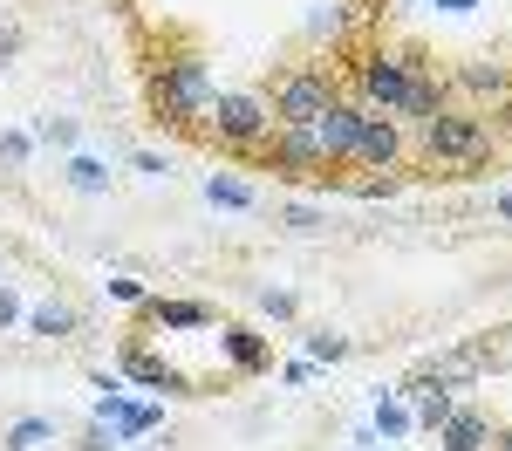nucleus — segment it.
<instances>
[{
  "label": "nucleus",
  "instance_id": "b1692460",
  "mask_svg": "<svg viewBox=\"0 0 512 451\" xmlns=\"http://www.w3.org/2000/svg\"><path fill=\"white\" fill-rule=\"evenodd\" d=\"M28 158H35V137H28V130H0V164L21 171Z\"/></svg>",
  "mask_w": 512,
  "mask_h": 451
},
{
  "label": "nucleus",
  "instance_id": "412c9836",
  "mask_svg": "<svg viewBox=\"0 0 512 451\" xmlns=\"http://www.w3.org/2000/svg\"><path fill=\"white\" fill-rule=\"evenodd\" d=\"M301 342H308V363H342V356H349V335H335V328H308V335H301Z\"/></svg>",
  "mask_w": 512,
  "mask_h": 451
},
{
  "label": "nucleus",
  "instance_id": "a878e982",
  "mask_svg": "<svg viewBox=\"0 0 512 451\" xmlns=\"http://www.w3.org/2000/svg\"><path fill=\"white\" fill-rule=\"evenodd\" d=\"M342 35V7H335V0H321L315 14H308V41H335Z\"/></svg>",
  "mask_w": 512,
  "mask_h": 451
},
{
  "label": "nucleus",
  "instance_id": "20e7f679",
  "mask_svg": "<svg viewBox=\"0 0 512 451\" xmlns=\"http://www.w3.org/2000/svg\"><path fill=\"white\" fill-rule=\"evenodd\" d=\"M417 151L431 164H478L492 151V130L478 110H437V117L417 123Z\"/></svg>",
  "mask_w": 512,
  "mask_h": 451
},
{
  "label": "nucleus",
  "instance_id": "f3484780",
  "mask_svg": "<svg viewBox=\"0 0 512 451\" xmlns=\"http://www.w3.org/2000/svg\"><path fill=\"white\" fill-rule=\"evenodd\" d=\"M110 431H117V451L137 445V438H158V431H164V404H130Z\"/></svg>",
  "mask_w": 512,
  "mask_h": 451
},
{
  "label": "nucleus",
  "instance_id": "6ab92c4d",
  "mask_svg": "<svg viewBox=\"0 0 512 451\" xmlns=\"http://www.w3.org/2000/svg\"><path fill=\"white\" fill-rule=\"evenodd\" d=\"M451 410H458V397H451V390H417V410H410V417H417V431H431V438H437Z\"/></svg>",
  "mask_w": 512,
  "mask_h": 451
},
{
  "label": "nucleus",
  "instance_id": "f03ea898",
  "mask_svg": "<svg viewBox=\"0 0 512 451\" xmlns=\"http://www.w3.org/2000/svg\"><path fill=\"white\" fill-rule=\"evenodd\" d=\"M212 96H219V76H212L205 55H171V62H158V76H151V110H158V123H198L212 110Z\"/></svg>",
  "mask_w": 512,
  "mask_h": 451
},
{
  "label": "nucleus",
  "instance_id": "f704fd0d",
  "mask_svg": "<svg viewBox=\"0 0 512 451\" xmlns=\"http://www.w3.org/2000/svg\"><path fill=\"white\" fill-rule=\"evenodd\" d=\"M492 451H512V431H492Z\"/></svg>",
  "mask_w": 512,
  "mask_h": 451
},
{
  "label": "nucleus",
  "instance_id": "0eeeda50",
  "mask_svg": "<svg viewBox=\"0 0 512 451\" xmlns=\"http://www.w3.org/2000/svg\"><path fill=\"white\" fill-rule=\"evenodd\" d=\"M362 171H396L403 164V123L383 117V110H362V130H355V158Z\"/></svg>",
  "mask_w": 512,
  "mask_h": 451
},
{
  "label": "nucleus",
  "instance_id": "c85d7f7f",
  "mask_svg": "<svg viewBox=\"0 0 512 451\" xmlns=\"http://www.w3.org/2000/svg\"><path fill=\"white\" fill-rule=\"evenodd\" d=\"M130 171H137V178H171V158H158V151H137V158H130Z\"/></svg>",
  "mask_w": 512,
  "mask_h": 451
},
{
  "label": "nucleus",
  "instance_id": "1a4fd4ad",
  "mask_svg": "<svg viewBox=\"0 0 512 451\" xmlns=\"http://www.w3.org/2000/svg\"><path fill=\"white\" fill-rule=\"evenodd\" d=\"M219 349H226V363H233L239 376H267V369H274V342H267L260 328H246V322L219 328Z\"/></svg>",
  "mask_w": 512,
  "mask_h": 451
},
{
  "label": "nucleus",
  "instance_id": "9d476101",
  "mask_svg": "<svg viewBox=\"0 0 512 451\" xmlns=\"http://www.w3.org/2000/svg\"><path fill=\"white\" fill-rule=\"evenodd\" d=\"M123 376H130V383H144V390H164V397H185V390H192V383L164 363V356H151L144 342H123Z\"/></svg>",
  "mask_w": 512,
  "mask_h": 451
},
{
  "label": "nucleus",
  "instance_id": "5701e85b",
  "mask_svg": "<svg viewBox=\"0 0 512 451\" xmlns=\"http://www.w3.org/2000/svg\"><path fill=\"white\" fill-rule=\"evenodd\" d=\"M103 294H110L117 308H144V301H151V287L137 281V274H117V281H103Z\"/></svg>",
  "mask_w": 512,
  "mask_h": 451
},
{
  "label": "nucleus",
  "instance_id": "473e14b6",
  "mask_svg": "<svg viewBox=\"0 0 512 451\" xmlns=\"http://www.w3.org/2000/svg\"><path fill=\"white\" fill-rule=\"evenodd\" d=\"M492 212H499V219L512 226V192H499V199H492Z\"/></svg>",
  "mask_w": 512,
  "mask_h": 451
},
{
  "label": "nucleus",
  "instance_id": "6e6552de",
  "mask_svg": "<svg viewBox=\"0 0 512 451\" xmlns=\"http://www.w3.org/2000/svg\"><path fill=\"white\" fill-rule=\"evenodd\" d=\"M260 158H267V171H280V178H321V171H328L308 130H274Z\"/></svg>",
  "mask_w": 512,
  "mask_h": 451
},
{
  "label": "nucleus",
  "instance_id": "ddd939ff",
  "mask_svg": "<svg viewBox=\"0 0 512 451\" xmlns=\"http://www.w3.org/2000/svg\"><path fill=\"white\" fill-rule=\"evenodd\" d=\"M369 431L383 438V445H403L410 431H417V417L403 404V390H376V404H369Z\"/></svg>",
  "mask_w": 512,
  "mask_h": 451
},
{
  "label": "nucleus",
  "instance_id": "c9c22d12",
  "mask_svg": "<svg viewBox=\"0 0 512 451\" xmlns=\"http://www.w3.org/2000/svg\"><path fill=\"white\" fill-rule=\"evenodd\" d=\"M117 7H130V0H117Z\"/></svg>",
  "mask_w": 512,
  "mask_h": 451
},
{
  "label": "nucleus",
  "instance_id": "393cba45",
  "mask_svg": "<svg viewBox=\"0 0 512 451\" xmlns=\"http://www.w3.org/2000/svg\"><path fill=\"white\" fill-rule=\"evenodd\" d=\"M21 322H28V301H21V287L0 281V335H14Z\"/></svg>",
  "mask_w": 512,
  "mask_h": 451
},
{
  "label": "nucleus",
  "instance_id": "bb28decb",
  "mask_svg": "<svg viewBox=\"0 0 512 451\" xmlns=\"http://www.w3.org/2000/svg\"><path fill=\"white\" fill-rule=\"evenodd\" d=\"M280 226H287V233H321L328 219H321L315 205H280Z\"/></svg>",
  "mask_w": 512,
  "mask_h": 451
},
{
  "label": "nucleus",
  "instance_id": "a211bd4d",
  "mask_svg": "<svg viewBox=\"0 0 512 451\" xmlns=\"http://www.w3.org/2000/svg\"><path fill=\"white\" fill-rule=\"evenodd\" d=\"M41 445H55V417H14L0 431V451H41Z\"/></svg>",
  "mask_w": 512,
  "mask_h": 451
},
{
  "label": "nucleus",
  "instance_id": "7ed1b4c3",
  "mask_svg": "<svg viewBox=\"0 0 512 451\" xmlns=\"http://www.w3.org/2000/svg\"><path fill=\"white\" fill-rule=\"evenodd\" d=\"M205 137H219L226 151H267V137H274V103L260 96V89H219L212 96V110L198 117Z\"/></svg>",
  "mask_w": 512,
  "mask_h": 451
},
{
  "label": "nucleus",
  "instance_id": "f257e3e1",
  "mask_svg": "<svg viewBox=\"0 0 512 451\" xmlns=\"http://www.w3.org/2000/svg\"><path fill=\"white\" fill-rule=\"evenodd\" d=\"M424 69L431 62L417 48H369V55H355V103L383 110V117H410V96H417Z\"/></svg>",
  "mask_w": 512,
  "mask_h": 451
},
{
  "label": "nucleus",
  "instance_id": "2eb2a0df",
  "mask_svg": "<svg viewBox=\"0 0 512 451\" xmlns=\"http://www.w3.org/2000/svg\"><path fill=\"white\" fill-rule=\"evenodd\" d=\"M198 192H205L212 212H253V205H260V192H253L239 171H205V185H198Z\"/></svg>",
  "mask_w": 512,
  "mask_h": 451
},
{
  "label": "nucleus",
  "instance_id": "423d86ee",
  "mask_svg": "<svg viewBox=\"0 0 512 451\" xmlns=\"http://www.w3.org/2000/svg\"><path fill=\"white\" fill-rule=\"evenodd\" d=\"M355 130H362V103H355V96L328 103V110L308 123V137H315L321 164H349V158H355Z\"/></svg>",
  "mask_w": 512,
  "mask_h": 451
},
{
  "label": "nucleus",
  "instance_id": "aec40b11",
  "mask_svg": "<svg viewBox=\"0 0 512 451\" xmlns=\"http://www.w3.org/2000/svg\"><path fill=\"white\" fill-rule=\"evenodd\" d=\"M458 82H465V89H478V96H512V76L499 69V62H492V69H485V62H465V69H458Z\"/></svg>",
  "mask_w": 512,
  "mask_h": 451
},
{
  "label": "nucleus",
  "instance_id": "72a5a7b5",
  "mask_svg": "<svg viewBox=\"0 0 512 451\" xmlns=\"http://www.w3.org/2000/svg\"><path fill=\"white\" fill-rule=\"evenodd\" d=\"M437 7H444V14H472L478 0H437Z\"/></svg>",
  "mask_w": 512,
  "mask_h": 451
},
{
  "label": "nucleus",
  "instance_id": "2f4dec72",
  "mask_svg": "<svg viewBox=\"0 0 512 451\" xmlns=\"http://www.w3.org/2000/svg\"><path fill=\"white\" fill-rule=\"evenodd\" d=\"M21 55V28H0V62H14Z\"/></svg>",
  "mask_w": 512,
  "mask_h": 451
},
{
  "label": "nucleus",
  "instance_id": "7c9ffc66",
  "mask_svg": "<svg viewBox=\"0 0 512 451\" xmlns=\"http://www.w3.org/2000/svg\"><path fill=\"white\" fill-rule=\"evenodd\" d=\"M308 376H315V363H308V356H301V363H287V369H280V383H287V390H301Z\"/></svg>",
  "mask_w": 512,
  "mask_h": 451
},
{
  "label": "nucleus",
  "instance_id": "39448f33",
  "mask_svg": "<svg viewBox=\"0 0 512 451\" xmlns=\"http://www.w3.org/2000/svg\"><path fill=\"white\" fill-rule=\"evenodd\" d=\"M274 123L280 130H308V123L328 110V103H342V82L328 76V69H287V76L274 82Z\"/></svg>",
  "mask_w": 512,
  "mask_h": 451
},
{
  "label": "nucleus",
  "instance_id": "4be33fe9",
  "mask_svg": "<svg viewBox=\"0 0 512 451\" xmlns=\"http://www.w3.org/2000/svg\"><path fill=\"white\" fill-rule=\"evenodd\" d=\"M28 137L48 144V151H76V123H69V117H35V123H28Z\"/></svg>",
  "mask_w": 512,
  "mask_h": 451
},
{
  "label": "nucleus",
  "instance_id": "dca6fc26",
  "mask_svg": "<svg viewBox=\"0 0 512 451\" xmlns=\"http://www.w3.org/2000/svg\"><path fill=\"white\" fill-rule=\"evenodd\" d=\"M144 315H151L158 328H212V322H219L205 301H178V294H151V301H144Z\"/></svg>",
  "mask_w": 512,
  "mask_h": 451
},
{
  "label": "nucleus",
  "instance_id": "f8f14e48",
  "mask_svg": "<svg viewBox=\"0 0 512 451\" xmlns=\"http://www.w3.org/2000/svg\"><path fill=\"white\" fill-rule=\"evenodd\" d=\"M28 335H35V342H69V335H82V308H69V301H55V294H48V301H35V308H28Z\"/></svg>",
  "mask_w": 512,
  "mask_h": 451
},
{
  "label": "nucleus",
  "instance_id": "9b49d317",
  "mask_svg": "<svg viewBox=\"0 0 512 451\" xmlns=\"http://www.w3.org/2000/svg\"><path fill=\"white\" fill-rule=\"evenodd\" d=\"M492 431H499V424H492L478 404H458L451 417H444L437 445H444V451H492Z\"/></svg>",
  "mask_w": 512,
  "mask_h": 451
},
{
  "label": "nucleus",
  "instance_id": "c756f323",
  "mask_svg": "<svg viewBox=\"0 0 512 451\" xmlns=\"http://www.w3.org/2000/svg\"><path fill=\"white\" fill-rule=\"evenodd\" d=\"M76 451H117V431H110V424H89Z\"/></svg>",
  "mask_w": 512,
  "mask_h": 451
},
{
  "label": "nucleus",
  "instance_id": "4468645a",
  "mask_svg": "<svg viewBox=\"0 0 512 451\" xmlns=\"http://www.w3.org/2000/svg\"><path fill=\"white\" fill-rule=\"evenodd\" d=\"M62 178H69V192H76V199H110V185H117L110 158H89V151H76V158L62 164Z\"/></svg>",
  "mask_w": 512,
  "mask_h": 451
},
{
  "label": "nucleus",
  "instance_id": "cd10ccee",
  "mask_svg": "<svg viewBox=\"0 0 512 451\" xmlns=\"http://www.w3.org/2000/svg\"><path fill=\"white\" fill-rule=\"evenodd\" d=\"M260 308H267L274 322H294V294H287V287H260Z\"/></svg>",
  "mask_w": 512,
  "mask_h": 451
}]
</instances>
